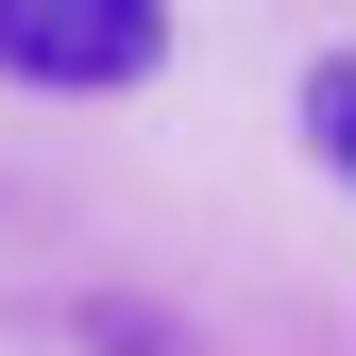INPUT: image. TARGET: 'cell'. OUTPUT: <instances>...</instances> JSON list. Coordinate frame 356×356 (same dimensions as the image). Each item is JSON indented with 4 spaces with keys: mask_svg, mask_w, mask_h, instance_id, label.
Masks as SVG:
<instances>
[{
    "mask_svg": "<svg viewBox=\"0 0 356 356\" xmlns=\"http://www.w3.org/2000/svg\"><path fill=\"white\" fill-rule=\"evenodd\" d=\"M0 68L17 85H153L170 17H136V0H0Z\"/></svg>",
    "mask_w": 356,
    "mask_h": 356,
    "instance_id": "cell-1",
    "label": "cell"
}]
</instances>
